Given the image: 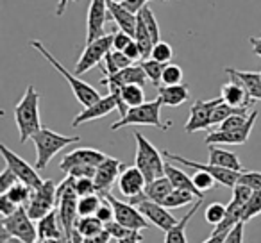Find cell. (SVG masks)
I'll list each match as a JSON object with an SVG mask.
<instances>
[{
  "instance_id": "cell-22",
  "label": "cell",
  "mask_w": 261,
  "mask_h": 243,
  "mask_svg": "<svg viewBox=\"0 0 261 243\" xmlns=\"http://www.w3.org/2000/svg\"><path fill=\"white\" fill-rule=\"evenodd\" d=\"M38 239H61L66 241L65 238V231H63V225L59 222V213L58 209L50 211L48 214H45L43 218L38 220Z\"/></svg>"
},
{
  "instance_id": "cell-27",
  "label": "cell",
  "mask_w": 261,
  "mask_h": 243,
  "mask_svg": "<svg viewBox=\"0 0 261 243\" xmlns=\"http://www.w3.org/2000/svg\"><path fill=\"white\" fill-rule=\"evenodd\" d=\"M210 163L217 165V167H222V168H229V170H236V172L245 170L234 152L218 149L217 145H210Z\"/></svg>"
},
{
  "instance_id": "cell-35",
  "label": "cell",
  "mask_w": 261,
  "mask_h": 243,
  "mask_svg": "<svg viewBox=\"0 0 261 243\" xmlns=\"http://www.w3.org/2000/svg\"><path fill=\"white\" fill-rule=\"evenodd\" d=\"M257 214H261V190L252 192L250 199L245 202V206H243V213H242V222L252 220V218L257 217Z\"/></svg>"
},
{
  "instance_id": "cell-48",
  "label": "cell",
  "mask_w": 261,
  "mask_h": 243,
  "mask_svg": "<svg viewBox=\"0 0 261 243\" xmlns=\"http://www.w3.org/2000/svg\"><path fill=\"white\" fill-rule=\"evenodd\" d=\"M95 174H97V167H91V165H79V167H72L66 172V175H73L75 179H81V177L93 179Z\"/></svg>"
},
{
  "instance_id": "cell-55",
  "label": "cell",
  "mask_w": 261,
  "mask_h": 243,
  "mask_svg": "<svg viewBox=\"0 0 261 243\" xmlns=\"http://www.w3.org/2000/svg\"><path fill=\"white\" fill-rule=\"evenodd\" d=\"M147 2H149V0H125V2H123V6H125L130 13L138 15V13L147 6Z\"/></svg>"
},
{
  "instance_id": "cell-1",
  "label": "cell",
  "mask_w": 261,
  "mask_h": 243,
  "mask_svg": "<svg viewBox=\"0 0 261 243\" xmlns=\"http://www.w3.org/2000/svg\"><path fill=\"white\" fill-rule=\"evenodd\" d=\"M40 100L41 97L36 91V88L29 84L23 97L13 109L16 127L20 132V143H25L29 138H33V134H36L43 127L40 120Z\"/></svg>"
},
{
  "instance_id": "cell-30",
  "label": "cell",
  "mask_w": 261,
  "mask_h": 243,
  "mask_svg": "<svg viewBox=\"0 0 261 243\" xmlns=\"http://www.w3.org/2000/svg\"><path fill=\"white\" fill-rule=\"evenodd\" d=\"M199 197L195 193L188 192V190H181V188H174L170 192V195L163 200V206L168 207V209H177V207H185L188 204H192L193 200H197Z\"/></svg>"
},
{
  "instance_id": "cell-5",
  "label": "cell",
  "mask_w": 261,
  "mask_h": 243,
  "mask_svg": "<svg viewBox=\"0 0 261 243\" xmlns=\"http://www.w3.org/2000/svg\"><path fill=\"white\" fill-rule=\"evenodd\" d=\"M136 140V167L143 172L147 182L154 181L158 177L165 175V163H163V152H158V149L142 134V132H135Z\"/></svg>"
},
{
  "instance_id": "cell-60",
  "label": "cell",
  "mask_w": 261,
  "mask_h": 243,
  "mask_svg": "<svg viewBox=\"0 0 261 243\" xmlns=\"http://www.w3.org/2000/svg\"><path fill=\"white\" fill-rule=\"evenodd\" d=\"M70 2H79V0H59L58 9H56V15H58V16H61L63 13L66 11V6H68Z\"/></svg>"
},
{
  "instance_id": "cell-14",
  "label": "cell",
  "mask_w": 261,
  "mask_h": 243,
  "mask_svg": "<svg viewBox=\"0 0 261 243\" xmlns=\"http://www.w3.org/2000/svg\"><path fill=\"white\" fill-rule=\"evenodd\" d=\"M256 118H257V111H250V116H249V122H247L243 127L240 129H232V131H217L210 132L206 136V143L207 145H243V143L249 142L250 138V132H252V127L256 124Z\"/></svg>"
},
{
  "instance_id": "cell-64",
  "label": "cell",
  "mask_w": 261,
  "mask_h": 243,
  "mask_svg": "<svg viewBox=\"0 0 261 243\" xmlns=\"http://www.w3.org/2000/svg\"><path fill=\"white\" fill-rule=\"evenodd\" d=\"M63 243H68V241H63Z\"/></svg>"
},
{
  "instance_id": "cell-20",
  "label": "cell",
  "mask_w": 261,
  "mask_h": 243,
  "mask_svg": "<svg viewBox=\"0 0 261 243\" xmlns=\"http://www.w3.org/2000/svg\"><path fill=\"white\" fill-rule=\"evenodd\" d=\"M225 73L231 77V80H236L245 88L250 100H261V72H243V70L236 68H225Z\"/></svg>"
},
{
  "instance_id": "cell-41",
  "label": "cell",
  "mask_w": 261,
  "mask_h": 243,
  "mask_svg": "<svg viewBox=\"0 0 261 243\" xmlns=\"http://www.w3.org/2000/svg\"><path fill=\"white\" fill-rule=\"evenodd\" d=\"M150 58L156 59V61L160 63H170L172 58H174V50H172V47L167 43V41H158L156 45H154L152 48V54H150Z\"/></svg>"
},
{
  "instance_id": "cell-28",
  "label": "cell",
  "mask_w": 261,
  "mask_h": 243,
  "mask_svg": "<svg viewBox=\"0 0 261 243\" xmlns=\"http://www.w3.org/2000/svg\"><path fill=\"white\" fill-rule=\"evenodd\" d=\"M172 190H174V184H172L170 179H168L167 175H163V177H158V179H154V181L147 182L145 195L149 197L150 200H156V202L161 204L168 195H170Z\"/></svg>"
},
{
  "instance_id": "cell-40",
  "label": "cell",
  "mask_w": 261,
  "mask_h": 243,
  "mask_svg": "<svg viewBox=\"0 0 261 243\" xmlns=\"http://www.w3.org/2000/svg\"><path fill=\"white\" fill-rule=\"evenodd\" d=\"M182 68L175 63H167L163 70V84L172 86V84H181L182 83Z\"/></svg>"
},
{
  "instance_id": "cell-38",
  "label": "cell",
  "mask_w": 261,
  "mask_h": 243,
  "mask_svg": "<svg viewBox=\"0 0 261 243\" xmlns=\"http://www.w3.org/2000/svg\"><path fill=\"white\" fill-rule=\"evenodd\" d=\"M225 214H227V206H224V204H220V202H211L210 206L206 207V211H204L206 222L211 225H218L225 218Z\"/></svg>"
},
{
  "instance_id": "cell-18",
  "label": "cell",
  "mask_w": 261,
  "mask_h": 243,
  "mask_svg": "<svg viewBox=\"0 0 261 243\" xmlns=\"http://www.w3.org/2000/svg\"><path fill=\"white\" fill-rule=\"evenodd\" d=\"M108 157V154L100 152V150L97 149H75L72 150V152L65 154L61 159V163H59V168H61V172H68L72 167H79V165H91V167H98V165L102 163V161Z\"/></svg>"
},
{
  "instance_id": "cell-4",
  "label": "cell",
  "mask_w": 261,
  "mask_h": 243,
  "mask_svg": "<svg viewBox=\"0 0 261 243\" xmlns=\"http://www.w3.org/2000/svg\"><path fill=\"white\" fill-rule=\"evenodd\" d=\"M33 143L36 147V168L38 170H45L48 167V163L52 161V157L58 152H61L65 147H68L70 143L81 142L79 136H63L54 132L48 127H41L36 134H33Z\"/></svg>"
},
{
  "instance_id": "cell-13",
  "label": "cell",
  "mask_w": 261,
  "mask_h": 243,
  "mask_svg": "<svg viewBox=\"0 0 261 243\" xmlns=\"http://www.w3.org/2000/svg\"><path fill=\"white\" fill-rule=\"evenodd\" d=\"M224 100L222 97L211 98V100H195L190 107V118L185 125V131L188 134L197 131H204V129L213 127L211 125V115H213V109L217 107L220 102Z\"/></svg>"
},
{
  "instance_id": "cell-9",
  "label": "cell",
  "mask_w": 261,
  "mask_h": 243,
  "mask_svg": "<svg viewBox=\"0 0 261 243\" xmlns=\"http://www.w3.org/2000/svg\"><path fill=\"white\" fill-rule=\"evenodd\" d=\"M102 199H106L113 206L115 211V220L120 222L122 225H125L127 229H133V231H142V229H149L150 222L145 218V214L138 209L136 206H133L130 202H122L116 197H113L111 193H104L100 195Z\"/></svg>"
},
{
  "instance_id": "cell-2",
  "label": "cell",
  "mask_w": 261,
  "mask_h": 243,
  "mask_svg": "<svg viewBox=\"0 0 261 243\" xmlns=\"http://www.w3.org/2000/svg\"><path fill=\"white\" fill-rule=\"evenodd\" d=\"M161 107L163 102L161 98H154L150 102H143L135 107H129V111L123 116H120L118 122L111 124V131H118L127 125H152L161 131H168L172 127V122H163L161 120Z\"/></svg>"
},
{
  "instance_id": "cell-57",
  "label": "cell",
  "mask_w": 261,
  "mask_h": 243,
  "mask_svg": "<svg viewBox=\"0 0 261 243\" xmlns=\"http://www.w3.org/2000/svg\"><path fill=\"white\" fill-rule=\"evenodd\" d=\"M0 243H25V241H23V239H20V238H16V236L9 234V232L2 227V229H0Z\"/></svg>"
},
{
  "instance_id": "cell-54",
  "label": "cell",
  "mask_w": 261,
  "mask_h": 243,
  "mask_svg": "<svg viewBox=\"0 0 261 243\" xmlns=\"http://www.w3.org/2000/svg\"><path fill=\"white\" fill-rule=\"evenodd\" d=\"M123 52H125L127 56H129L133 61H138V59H142V50H140V47H138V43H136L135 40L130 41L129 45H127L125 48H123Z\"/></svg>"
},
{
  "instance_id": "cell-3",
  "label": "cell",
  "mask_w": 261,
  "mask_h": 243,
  "mask_svg": "<svg viewBox=\"0 0 261 243\" xmlns=\"http://www.w3.org/2000/svg\"><path fill=\"white\" fill-rule=\"evenodd\" d=\"M31 47L34 48V50H38L41 56H43L45 59H47L48 63H50L52 66H54L56 70H58V73H61L63 77H65V80L68 83V86L72 88V91H73V95H75V98L79 100V104H83L84 107H88V105H91L93 102H97L98 98H100V93H98L97 90H95L91 84H88V83H84L83 79H81L77 73H72L70 70H66L65 66L61 65V61H58V59L54 58V56L48 52V48L45 47L41 41H38V40H33L31 41Z\"/></svg>"
},
{
  "instance_id": "cell-63",
  "label": "cell",
  "mask_w": 261,
  "mask_h": 243,
  "mask_svg": "<svg viewBox=\"0 0 261 243\" xmlns=\"http://www.w3.org/2000/svg\"><path fill=\"white\" fill-rule=\"evenodd\" d=\"M113 2H118V4H123V2H125V0H113Z\"/></svg>"
},
{
  "instance_id": "cell-29",
  "label": "cell",
  "mask_w": 261,
  "mask_h": 243,
  "mask_svg": "<svg viewBox=\"0 0 261 243\" xmlns=\"http://www.w3.org/2000/svg\"><path fill=\"white\" fill-rule=\"evenodd\" d=\"M113 75H115L123 86H125V84H142L143 86L147 80V73L142 65H130V66H127V68L120 70V72L113 73Z\"/></svg>"
},
{
  "instance_id": "cell-12",
  "label": "cell",
  "mask_w": 261,
  "mask_h": 243,
  "mask_svg": "<svg viewBox=\"0 0 261 243\" xmlns=\"http://www.w3.org/2000/svg\"><path fill=\"white\" fill-rule=\"evenodd\" d=\"M0 152H2V157H4L6 165L15 172L16 177H18L22 182H25V184L31 186L33 190L40 188V186L43 184V179L38 175L36 167L33 168L23 157H20L18 154H15L13 150H9L4 143H0Z\"/></svg>"
},
{
  "instance_id": "cell-31",
  "label": "cell",
  "mask_w": 261,
  "mask_h": 243,
  "mask_svg": "<svg viewBox=\"0 0 261 243\" xmlns=\"http://www.w3.org/2000/svg\"><path fill=\"white\" fill-rule=\"evenodd\" d=\"M73 227L79 229V232L84 236V238L104 231V224H102L95 214H90V217H77L75 225H73Z\"/></svg>"
},
{
  "instance_id": "cell-59",
  "label": "cell",
  "mask_w": 261,
  "mask_h": 243,
  "mask_svg": "<svg viewBox=\"0 0 261 243\" xmlns=\"http://www.w3.org/2000/svg\"><path fill=\"white\" fill-rule=\"evenodd\" d=\"M249 41H250V45H252V52L261 58V36H257V38L252 36V38H249Z\"/></svg>"
},
{
  "instance_id": "cell-34",
  "label": "cell",
  "mask_w": 261,
  "mask_h": 243,
  "mask_svg": "<svg viewBox=\"0 0 261 243\" xmlns=\"http://www.w3.org/2000/svg\"><path fill=\"white\" fill-rule=\"evenodd\" d=\"M102 197L98 193H93V195L88 197H79L77 200V211H79V217H90V214H95L97 209L102 204Z\"/></svg>"
},
{
  "instance_id": "cell-51",
  "label": "cell",
  "mask_w": 261,
  "mask_h": 243,
  "mask_svg": "<svg viewBox=\"0 0 261 243\" xmlns=\"http://www.w3.org/2000/svg\"><path fill=\"white\" fill-rule=\"evenodd\" d=\"M18 207L20 206L15 200L9 199L8 193H0V213H2V217H9V214L15 213Z\"/></svg>"
},
{
  "instance_id": "cell-39",
  "label": "cell",
  "mask_w": 261,
  "mask_h": 243,
  "mask_svg": "<svg viewBox=\"0 0 261 243\" xmlns=\"http://www.w3.org/2000/svg\"><path fill=\"white\" fill-rule=\"evenodd\" d=\"M249 116H250V113H247V111L234 113V115H231L229 118H225L224 122L218 125V129H220V131H232V129H240L249 122Z\"/></svg>"
},
{
  "instance_id": "cell-62",
  "label": "cell",
  "mask_w": 261,
  "mask_h": 243,
  "mask_svg": "<svg viewBox=\"0 0 261 243\" xmlns=\"http://www.w3.org/2000/svg\"><path fill=\"white\" fill-rule=\"evenodd\" d=\"M34 243H63L61 239H52V238H48V239H36Z\"/></svg>"
},
{
  "instance_id": "cell-45",
  "label": "cell",
  "mask_w": 261,
  "mask_h": 243,
  "mask_svg": "<svg viewBox=\"0 0 261 243\" xmlns=\"http://www.w3.org/2000/svg\"><path fill=\"white\" fill-rule=\"evenodd\" d=\"M75 192L79 197H88V195L97 193V186H95L93 179L81 177V179H77V182H75Z\"/></svg>"
},
{
  "instance_id": "cell-24",
  "label": "cell",
  "mask_w": 261,
  "mask_h": 243,
  "mask_svg": "<svg viewBox=\"0 0 261 243\" xmlns=\"http://www.w3.org/2000/svg\"><path fill=\"white\" fill-rule=\"evenodd\" d=\"M158 97L161 98L163 105H168V107H177V105L185 104V102L190 98L188 84L181 83V84H172V86L161 84V86L158 88Z\"/></svg>"
},
{
  "instance_id": "cell-16",
  "label": "cell",
  "mask_w": 261,
  "mask_h": 243,
  "mask_svg": "<svg viewBox=\"0 0 261 243\" xmlns=\"http://www.w3.org/2000/svg\"><path fill=\"white\" fill-rule=\"evenodd\" d=\"M123 170V163L115 157L108 156L100 165L97 167V174H95L93 181L97 186V193L98 195H104L111 190V186L115 184V181L120 177Z\"/></svg>"
},
{
  "instance_id": "cell-61",
  "label": "cell",
  "mask_w": 261,
  "mask_h": 243,
  "mask_svg": "<svg viewBox=\"0 0 261 243\" xmlns=\"http://www.w3.org/2000/svg\"><path fill=\"white\" fill-rule=\"evenodd\" d=\"M70 243H84V236L79 232V229H75V227H73L72 239H70Z\"/></svg>"
},
{
  "instance_id": "cell-53",
  "label": "cell",
  "mask_w": 261,
  "mask_h": 243,
  "mask_svg": "<svg viewBox=\"0 0 261 243\" xmlns=\"http://www.w3.org/2000/svg\"><path fill=\"white\" fill-rule=\"evenodd\" d=\"M111 239H113V236L109 234V232L106 231V227H104V231H100V232H97V234L84 238V243H109Z\"/></svg>"
},
{
  "instance_id": "cell-44",
  "label": "cell",
  "mask_w": 261,
  "mask_h": 243,
  "mask_svg": "<svg viewBox=\"0 0 261 243\" xmlns=\"http://www.w3.org/2000/svg\"><path fill=\"white\" fill-rule=\"evenodd\" d=\"M250 195H252V190L249 188V186L242 184V182H236L234 188H232V202H236L238 206H245V202L250 199Z\"/></svg>"
},
{
  "instance_id": "cell-52",
  "label": "cell",
  "mask_w": 261,
  "mask_h": 243,
  "mask_svg": "<svg viewBox=\"0 0 261 243\" xmlns=\"http://www.w3.org/2000/svg\"><path fill=\"white\" fill-rule=\"evenodd\" d=\"M243 224L245 222H238L234 227L229 229L224 243H243Z\"/></svg>"
},
{
  "instance_id": "cell-43",
  "label": "cell",
  "mask_w": 261,
  "mask_h": 243,
  "mask_svg": "<svg viewBox=\"0 0 261 243\" xmlns=\"http://www.w3.org/2000/svg\"><path fill=\"white\" fill-rule=\"evenodd\" d=\"M238 182L249 186L252 192L261 190V172H254V170H243L240 172V179Z\"/></svg>"
},
{
  "instance_id": "cell-21",
  "label": "cell",
  "mask_w": 261,
  "mask_h": 243,
  "mask_svg": "<svg viewBox=\"0 0 261 243\" xmlns=\"http://www.w3.org/2000/svg\"><path fill=\"white\" fill-rule=\"evenodd\" d=\"M108 9H109V20H113V22L118 25V29L125 31L127 34H130V36L135 38L138 15L130 13L123 4L113 2V0H108Z\"/></svg>"
},
{
  "instance_id": "cell-11",
  "label": "cell",
  "mask_w": 261,
  "mask_h": 243,
  "mask_svg": "<svg viewBox=\"0 0 261 243\" xmlns=\"http://www.w3.org/2000/svg\"><path fill=\"white\" fill-rule=\"evenodd\" d=\"M2 227L9 232V234L16 236V238L23 239L25 243H34L38 239V227L33 225V218L29 217L25 206H20L9 217H2Z\"/></svg>"
},
{
  "instance_id": "cell-8",
  "label": "cell",
  "mask_w": 261,
  "mask_h": 243,
  "mask_svg": "<svg viewBox=\"0 0 261 243\" xmlns=\"http://www.w3.org/2000/svg\"><path fill=\"white\" fill-rule=\"evenodd\" d=\"M111 48H113V34H104V36L86 43V47H84L83 54H81L79 61L75 65L73 73H77L81 77L86 72H90L91 68L102 65V61L106 59V56H108V52Z\"/></svg>"
},
{
  "instance_id": "cell-42",
  "label": "cell",
  "mask_w": 261,
  "mask_h": 243,
  "mask_svg": "<svg viewBox=\"0 0 261 243\" xmlns=\"http://www.w3.org/2000/svg\"><path fill=\"white\" fill-rule=\"evenodd\" d=\"M193 182H195V186L200 190V192H207V190H211L213 186H217V179L213 177V175L210 174V172H204V170H197V174L193 175Z\"/></svg>"
},
{
  "instance_id": "cell-46",
  "label": "cell",
  "mask_w": 261,
  "mask_h": 243,
  "mask_svg": "<svg viewBox=\"0 0 261 243\" xmlns=\"http://www.w3.org/2000/svg\"><path fill=\"white\" fill-rule=\"evenodd\" d=\"M18 181L20 179L16 177V174L8 167L4 172H2V175H0V193H8Z\"/></svg>"
},
{
  "instance_id": "cell-10",
  "label": "cell",
  "mask_w": 261,
  "mask_h": 243,
  "mask_svg": "<svg viewBox=\"0 0 261 243\" xmlns=\"http://www.w3.org/2000/svg\"><path fill=\"white\" fill-rule=\"evenodd\" d=\"M163 156L167 157L168 161H174V163H181L188 168H193V170H204V172H210L217 182L220 186H225V188H234V184L238 182L240 179V172L236 170H229V168H222V167H217V165H204V163H197V161H192V159H186V157L179 156V154H174L170 150H163Z\"/></svg>"
},
{
  "instance_id": "cell-26",
  "label": "cell",
  "mask_w": 261,
  "mask_h": 243,
  "mask_svg": "<svg viewBox=\"0 0 261 243\" xmlns=\"http://www.w3.org/2000/svg\"><path fill=\"white\" fill-rule=\"evenodd\" d=\"M220 97L224 98V102H227L229 105H234V107H250L254 104L249 95H247L245 88L240 83H236V80H231L229 84L222 86Z\"/></svg>"
},
{
  "instance_id": "cell-56",
  "label": "cell",
  "mask_w": 261,
  "mask_h": 243,
  "mask_svg": "<svg viewBox=\"0 0 261 243\" xmlns=\"http://www.w3.org/2000/svg\"><path fill=\"white\" fill-rule=\"evenodd\" d=\"M143 241V234L140 231H133L129 236L122 239H116V243H142Z\"/></svg>"
},
{
  "instance_id": "cell-15",
  "label": "cell",
  "mask_w": 261,
  "mask_h": 243,
  "mask_svg": "<svg viewBox=\"0 0 261 243\" xmlns=\"http://www.w3.org/2000/svg\"><path fill=\"white\" fill-rule=\"evenodd\" d=\"M86 18V43H90L106 34L104 27L109 20L108 0H90Z\"/></svg>"
},
{
  "instance_id": "cell-23",
  "label": "cell",
  "mask_w": 261,
  "mask_h": 243,
  "mask_svg": "<svg viewBox=\"0 0 261 243\" xmlns=\"http://www.w3.org/2000/svg\"><path fill=\"white\" fill-rule=\"evenodd\" d=\"M202 202H204V199H197L195 204L192 206V209H190L181 220H177V224H175L174 227L165 231V243H188V238H186V227H188L193 214H197V211L200 209Z\"/></svg>"
},
{
  "instance_id": "cell-19",
  "label": "cell",
  "mask_w": 261,
  "mask_h": 243,
  "mask_svg": "<svg viewBox=\"0 0 261 243\" xmlns=\"http://www.w3.org/2000/svg\"><path fill=\"white\" fill-rule=\"evenodd\" d=\"M145 186H147V179L138 167L123 168L122 174H120V177H118V190L127 197V199L143 193L145 192Z\"/></svg>"
},
{
  "instance_id": "cell-17",
  "label": "cell",
  "mask_w": 261,
  "mask_h": 243,
  "mask_svg": "<svg viewBox=\"0 0 261 243\" xmlns=\"http://www.w3.org/2000/svg\"><path fill=\"white\" fill-rule=\"evenodd\" d=\"M118 109V104H116L115 95L108 93L106 97H100L97 102H93L91 105L84 107L75 118L72 120V127H79V125L86 124V122H93V120H98L102 116L109 115L111 111Z\"/></svg>"
},
{
  "instance_id": "cell-7",
  "label": "cell",
  "mask_w": 261,
  "mask_h": 243,
  "mask_svg": "<svg viewBox=\"0 0 261 243\" xmlns=\"http://www.w3.org/2000/svg\"><path fill=\"white\" fill-rule=\"evenodd\" d=\"M25 207L33 220H40L50 211L58 209V186H56V182L52 179H47L40 188L33 190V195H31Z\"/></svg>"
},
{
  "instance_id": "cell-25",
  "label": "cell",
  "mask_w": 261,
  "mask_h": 243,
  "mask_svg": "<svg viewBox=\"0 0 261 243\" xmlns=\"http://www.w3.org/2000/svg\"><path fill=\"white\" fill-rule=\"evenodd\" d=\"M165 175H167L168 179H170V182L174 184V188H181V190H188V192L195 193L199 199H204V192H200L199 188L195 186V182H193V179L190 177L188 174H186L185 170H181V168L174 167L172 165V161H168V163H165Z\"/></svg>"
},
{
  "instance_id": "cell-58",
  "label": "cell",
  "mask_w": 261,
  "mask_h": 243,
  "mask_svg": "<svg viewBox=\"0 0 261 243\" xmlns=\"http://www.w3.org/2000/svg\"><path fill=\"white\" fill-rule=\"evenodd\" d=\"M229 232V231H227ZM227 232H218V231H213L211 232V236L206 239L204 243H224L225 241V236H227Z\"/></svg>"
},
{
  "instance_id": "cell-6",
  "label": "cell",
  "mask_w": 261,
  "mask_h": 243,
  "mask_svg": "<svg viewBox=\"0 0 261 243\" xmlns=\"http://www.w3.org/2000/svg\"><path fill=\"white\" fill-rule=\"evenodd\" d=\"M129 202L138 207V209L145 214L147 220L152 225H156L158 229H161V231H168V229L177 224V218L170 213V209L165 207L163 204L156 202V200H150L149 197L145 195V192L136 197H130Z\"/></svg>"
},
{
  "instance_id": "cell-49",
  "label": "cell",
  "mask_w": 261,
  "mask_h": 243,
  "mask_svg": "<svg viewBox=\"0 0 261 243\" xmlns=\"http://www.w3.org/2000/svg\"><path fill=\"white\" fill-rule=\"evenodd\" d=\"M95 217H97L104 225L109 224V222H113V220H115V211H113V206L104 199V200H102V204H100V207L97 209V213H95Z\"/></svg>"
},
{
  "instance_id": "cell-47",
  "label": "cell",
  "mask_w": 261,
  "mask_h": 243,
  "mask_svg": "<svg viewBox=\"0 0 261 243\" xmlns=\"http://www.w3.org/2000/svg\"><path fill=\"white\" fill-rule=\"evenodd\" d=\"M104 227H106V231H108L115 239H122V238H125V236H129L130 232H133V229H127L125 225H122L120 222H116V220L106 224Z\"/></svg>"
},
{
  "instance_id": "cell-33",
  "label": "cell",
  "mask_w": 261,
  "mask_h": 243,
  "mask_svg": "<svg viewBox=\"0 0 261 243\" xmlns=\"http://www.w3.org/2000/svg\"><path fill=\"white\" fill-rule=\"evenodd\" d=\"M122 98L127 104V107H135L145 102V91L142 84H125L122 88Z\"/></svg>"
},
{
  "instance_id": "cell-32",
  "label": "cell",
  "mask_w": 261,
  "mask_h": 243,
  "mask_svg": "<svg viewBox=\"0 0 261 243\" xmlns=\"http://www.w3.org/2000/svg\"><path fill=\"white\" fill-rule=\"evenodd\" d=\"M140 65L143 66V70H145V73H147V79H149L154 86L160 88L161 84H163L165 63H160V61H156V59L149 58V59H142V61H140Z\"/></svg>"
},
{
  "instance_id": "cell-36",
  "label": "cell",
  "mask_w": 261,
  "mask_h": 243,
  "mask_svg": "<svg viewBox=\"0 0 261 243\" xmlns=\"http://www.w3.org/2000/svg\"><path fill=\"white\" fill-rule=\"evenodd\" d=\"M140 16L143 18V23H145V27H147V31L150 33V36H152V41H154V45L158 43V41H161L160 38H161V34H160V25H158V20H156V16H154V11L149 8V6H145V8L142 9V11L138 13Z\"/></svg>"
},
{
  "instance_id": "cell-50",
  "label": "cell",
  "mask_w": 261,
  "mask_h": 243,
  "mask_svg": "<svg viewBox=\"0 0 261 243\" xmlns=\"http://www.w3.org/2000/svg\"><path fill=\"white\" fill-rule=\"evenodd\" d=\"M133 40H135V38L130 36V34H127L125 31L118 29L116 33H113V48H115V50H123Z\"/></svg>"
},
{
  "instance_id": "cell-37",
  "label": "cell",
  "mask_w": 261,
  "mask_h": 243,
  "mask_svg": "<svg viewBox=\"0 0 261 243\" xmlns=\"http://www.w3.org/2000/svg\"><path fill=\"white\" fill-rule=\"evenodd\" d=\"M8 195H9V199L15 200L18 206H27L31 195H33V188H31V186H27L25 182L20 181V182H16L11 190H9Z\"/></svg>"
}]
</instances>
